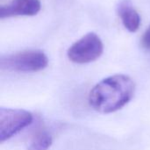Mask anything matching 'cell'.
I'll list each match as a JSON object with an SVG mask.
<instances>
[{"instance_id":"cell-1","label":"cell","mask_w":150,"mask_h":150,"mask_svg":"<svg viewBox=\"0 0 150 150\" xmlns=\"http://www.w3.org/2000/svg\"><path fill=\"white\" fill-rule=\"evenodd\" d=\"M135 83L123 74L108 76L97 83L90 91L88 101L95 111L101 113L115 112L134 98Z\"/></svg>"},{"instance_id":"cell-2","label":"cell","mask_w":150,"mask_h":150,"mask_svg":"<svg viewBox=\"0 0 150 150\" xmlns=\"http://www.w3.org/2000/svg\"><path fill=\"white\" fill-rule=\"evenodd\" d=\"M48 64V58L40 50H25L2 56L0 68L2 70L19 73L38 72Z\"/></svg>"},{"instance_id":"cell-3","label":"cell","mask_w":150,"mask_h":150,"mask_svg":"<svg viewBox=\"0 0 150 150\" xmlns=\"http://www.w3.org/2000/svg\"><path fill=\"white\" fill-rule=\"evenodd\" d=\"M103 52L104 45L101 39L95 33H89L69 48L67 55L72 62L85 64L98 60Z\"/></svg>"},{"instance_id":"cell-4","label":"cell","mask_w":150,"mask_h":150,"mask_svg":"<svg viewBox=\"0 0 150 150\" xmlns=\"http://www.w3.org/2000/svg\"><path fill=\"white\" fill-rule=\"evenodd\" d=\"M33 114L23 109L0 108V142H4L32 124Z\"/></svg>"},{"instance_id":"cell-5","label":"cell","mask_w":150,"mask_h":150,"mask_svg":"<svg viewBox=\"0 0 150 150\" xmlns=\"http://www.w3.org/2000/svg\"><path fill=\"white\" fill-rule=\"evenodd\" d=\"M41 8L40 0H12L10 4L1 6L0 18L17 16H34Z\"/></svg>"},{"instance_id":"cell-6","label":"cell","mask_w":150,"mask_h":150,"mask_svg":"<svg viewBox=\"0 0 150 150\" xmlns=\"http://www.w3.org/2000/svg\"><path fill=\"white\" fill-rule=\"evenodd\" d=\"M118 14L122 24L131 33L138 31L141 25V17L134 9L131 0H121L118 5Z\"/></svg>"},{"instance_id":"cell-7","label":"cell","mask_w":150,"mask_h":150,"mask_svg":"<svg viewBox=\"0 0 150 150\" xmlns=\"http://www.w3.org/2000/svg\"><path fill=\"white\" fill-rule=\"evenodd\" d=\"M53 143L51 134L46 129L37 130L31 137L27 150H48Z\"/></svg>"},{"instance_id":"cell-8","label":"cell","mask_w":150,"mask_h":150,"mask_svg":"<svg viewBox=\"0 0 150 150\" xmlns=\"http://www.w3.org/2000/svg\"><path fill=\"white\" fill-rule=\"evenodd\" d=\"M141 42H142V46L144 48L150 50V25L143 33Z\"/></svg>"}]
</instances>
